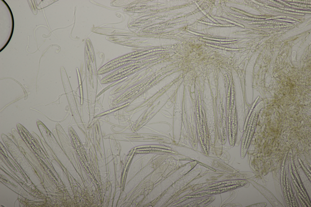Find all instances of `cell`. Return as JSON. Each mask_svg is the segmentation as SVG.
Instances as JSON below:
<instances>
[{
    "instance_id": "6da1fadb",
    "label": "cell",
    "mask_w": 311,
    "mask_h": 207,
    "mask_svg": "<svg viewBox=\"0 0 311 207\" xmlns=\"http://www.w3.org/2000/svg\"><path fill=\"white\" fill-rule=\"evenodd\" d=\"M247 183L245 179H238L192 185L190 186L191 191L187 199L189 202L200 198L211 196L235 189L244 186Z\"/></svg>"
},
{
    "instance_id": "7a4b0ae2",
    "label": "cell",
    "mask_w": 311,
    "mask_h": 207,
    "mask_svg": "<svg viewBox=\"0 0 311 207\" xmlns=\"http://www.w3.org/2000/svg\"><path fill=\"white\" fill-rule=\"evenodd\" d=\"M252 174L249 172L238 171L235 173L216 172L206 175H200L193 180L190 184L192 185L213 182L245 179L252 177Z\"/></svg>"
},
{
    "instance_id": "3957f363",
    "label": "cell",
    "mask_w": 311,
    "mask_h": 207,
    "mask_svg": "<svg viewBox=\"0 0 311 207\" xmlns=\"http://www.w3.org/2000/svg\"><path fill=\"white\" fill-rule=\"evenodd\" d=\"M215 199L214 196H211L200 198L189 202V206L194 207H205L212 202Z\"/></svg>"
},
{
    "instance_id": "277c9868",
    "label": "cell",
    "mask_w": 311,
    "mask_h": 207,
    "mask_svg": "<svg viewBox=\"0 0 311 207\" xmlns=\"http://www.w3.org/2000/svg\"><path fill=\"white\" fill-rule=\"evenodd\" d=\"M267 205V204L266 203H261L257 204H253L248 207H265Z\"/></svg>"
}]
</instances>
